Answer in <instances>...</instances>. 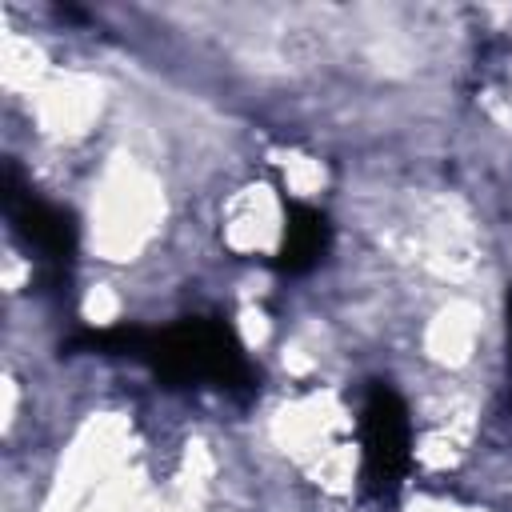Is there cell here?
<instances>
[{
	"mask_svg": "<svg viewBox=\"0 0 512 512\" xmlns=\"http://www.w3.org/2000/svg\"><path fill=\"white\" fill-rule=\"evenodd\" d=\"M508 336H512V304H508Z\"/></svg>",
	"mask_w": 512,
	"mask_h": 512,
	"instance_id": "3957f363",
	"label": "cell"
},
{
	"mask_svg": "<svg viewBox=\"0 0 512 512\" xmlns=\"http://www.w3.org/2000/svg\"><path fill=\"white\" fill-rule=\"evenodd\" d=\"M360 456H364V488L372 496H392L412 464V420L400 396L376 384L360 412Z\"/></svg>",
	"mask_w": 512,
	"mask_h": 512,
	"instance_id": "6da1fadb",
	"label": "cell"
},
{
	"mask_svg": "<svg viewBox=\"0 0 512 512\" xmlns=\"http://www.w3.org/2000/svg\"><path fill=\"white\" fill-rule=\"evenodd\" d=\"M328 248V224L316 208L308 204H292L288 212V228H284V252H280V268L284 272H308Z\"/></svg>",
	"mask_w": 512,
	"mask_h": 512,
	"instance_id": "7a4b0ae2",
	"label": "cell"
}]
</instances>
